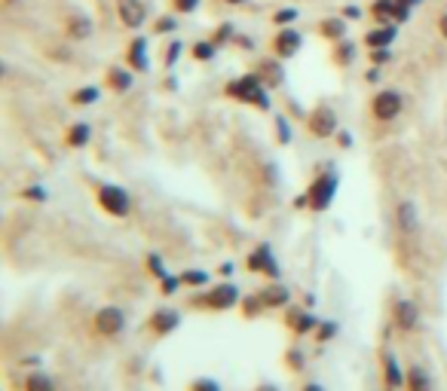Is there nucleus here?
I'll list each match as a JSON object with an SVG mask.
<instances>
[{"mask_svg": "<svg viewBox=\"0 0 447 391\" xmlns=\"http://www.w3.org/2000/svg\"><path fill=\"white\" fill-rule=\"evenodd\" d=\"M359 16H362L359 6H347V9H343V18H359Z\"/></svg>", "mask_w": 447, "mask_h": 391, "instance_id": "obj_49", "label": "nucleus"}, {"mask_svg": "<svg viewBox=\"0 0 447 391\" xmlns=\"http://www.w3.org/2000/svg\"><path fill=\"white\" fill-rule=\"evenodd\" d=\"M258 296L263 300V306H267V309H288L291 306V291H288L285 284H279V282L261 287Z\"/></svg>", "mask_w": 447, "mask_h": 391, "instance_id": "obj_20", "label": "nucleus"}, {"mask_svg": "<svg viewBox=\"0 0 447 391\" xmlns=\"http://www.w3.org/2000/svg\"><path fill=\"white\" fill-rule=\"evenodd\" d=\"M404 110V95L399 89H380L377 95L371 98V117L377 122H392L399 119Z\"/></svg>", "mask_w": 447, "mask_h": 391, "instance_id": "obj_7", "label": "nucleus"}, {"mask_svg": "<svg viewBox=\"0 0 447 391\" xmlns=\"http://www.w3.org/2000/svg\"><path fill=\"white\" fill-rule=\"evenodd\" d=\"M105 80H107V89H110V92L123 95V92H129L132 86H135V70H132L129 65H126V68H123V65H114V68H107Z\"/></svg>", "mask_w": 447, "mask_h": 391, "instance_id": "obj_19", "label": "nucleus"}, {"mask_svg": "<svg viewBox=\"0 0 447 391\" xmlns=\"http://www.w3.org/2000/svg\"><path fill=\"white\" fill-rule=\"evenodd\" d=\"M178 327H181V315L175 312V309H157V312L147 318L144 331L162 339V336H169L172 331H178Z\"/></svg>", "mask_w": 447, "mask_h": 391, "instance_id": "obj_13", "label": "nucleus"}, {"mask_svg": "<svg viewBox=\"0 0 447 391\" xmlns=\"http://www.w3.org/2000/svg\"><path fill=\"white\" fill-rule=\"evenodd\" d=\"M181 49H184V46H181V40H172V43L166 46V53H162V65H166V68L175 65V61L181 58Z\"/></svg>", "mask_w": 447, "mask_h": 391, "instance_id": "obj_38", "label": "nucleus"}, {"mask_svg": "<svg viewBox=\"0 0 447 391\" xmlns=\"http://www.w3.org/2000/svg\"><path fill=\"white\" fill-rule=\"evenodd\" d=\"M404 391H432V376L423 364L408 367V379H404Z\"/></svg>", "mask_w": 447, "mask_h": 391, "instance_id": "obj_23", "label": "nucleus"}, {"mask_svg": "<svg viewBox=\"0 0 447 391\" xmlns=\"http://www.w3.org/2000/svg\"><path fill=\"white\" fill-rule=\"evenodd\" d=\"M316 31H319V37L337 43V40L347 37V18H343V16H328V18H322V22L316 25Z\"/></svg>", "mask_w": 447, "mask_h": 391, "instance_id": "obj_22", "label": "nucleus"}, {"mask_svg": "<svg viewBox=\"0 0 447 391\" xmlns=\"http://www.w3.org/2000/svg\"><path fill=\"white\" fill-rule=\"evenodd\" d=\"M187 391H224L218 379H209V376H199V379H193V382L187 385Z\"/></svg>", "mask_w": 447, "mask_h": 391, "instance_id": "obj_34", "label": "nucleus"}, {"mask_svg": "<svg viewBox=\"0 0 447 391\" xmlns=\"http://www.w3.org/2000/svg\"><path fill=\"white\" fill-rule=\"evenodd\" d=\"M144 266H147V272L154 275V279H166V275H169L166 263H162V257H159V254H154V251H150V254L144 257Z\"/></svg>", "mask_w": 447, "mask_h": 391, "instance_id": "obj_31", "label": "nucleus"}, {"mask_svg": "<svg viewBox=\"0 0 447 391\" xmlns=\"http://www.w3.org/2000/svg\"><path fill=\"white\" fill-rule=\"evenodd\" d=\"M246 269L248 272H261V275H267V279L279 282V263H276V257H273L270 245H258V248L246 257Z\"/></svg>", "mask_w": 447, "mask_h": 391, "instance_id": "obj_9", "label": "nucleus"}, {"mask_svg": "<svg viewBox=\"0 0 447 391\" xmlns=\"http://www.w3.org/2000/svg\"><path fill=\"white\" fill-rule=\"evenodd\" d=\"M6 4H16V0H6Z\"/></svg>", "mask_w": 447, "mask_h": 391, "instance_id": "obj_54", "label": "nucleus"}, {"mask_svg": "<svg viewBox=\"0 0 447 391\" xmlns=\"http://www.w3.org/2000/svg\"><path fill=\"white\" fill-rule=\"evenodd\" d=\"M395 37H399V25L395 22H380L377 28L364 31V46L368 49H386L395 43Z\"/></svg>", "mask_w": 447, "mask_h": 391, "instance_id": "obj_16", "label": "nucleus"}, {"mask_svg": "<svg viewBox=\"0 0 447 391\" xmlns=\"http://www.w3.org/2000/svg\"><path fill=\"white\" fill-rule=\"evenodd\" d=\"M224 4H230V6H239V4H246V0H224Z\"/></svg>", "mask_w": 447, "mask_h": 391, "instance_id": "obj_53", "label": "nucleus"}, {"mask_svg": "<svg viewBox=\"0 0 447 391\" xmlns=\"http://www.w3.org/2000/svg\"><path fill=\"white\" fill-rule=\"evenodd\" d=\"M285 364H288L291 373H300V370H303V352H298V348H288V352H285Z\"/></svg>", "mask_w": 447, "mask_h": 391, "instance_id": "obj_41", "label": "nucleus"}, {"mask_svg": "<svg viewBox=\"0 0 447 391\" xmlns=\"http://www.w3.org/2000/svg\"><path fill=\"white\" fill-rule=\"evenodd\" d=\"M126 331V312L120 306H101L93 315V333L101 339H117Z\"/></svg>", "mask_w": 447, "mask_h": 391, "instance_id": "obj_5", "label": "nucleus"}, {"mask_svg": "<svg viewBox=\"0 0 447 391\" xmlns=\"http://www.w3.org/2000/svg\"><path fill=\"white\" fill-rule=\"evenodd\" d=\"M224 95L227 98H236L242 105H251L258 110H270V95H267V86L258 74H246V77H236L224 86Z\"/></svg>", "mask_w": 447, "mask_h": 391, "instance_id": "obj_1", "label": "nucleus"}, {"mask_svg": "<svg viewBox=\"0 0 447 391\" xmlns=\"http://www.w3.org/2000/svg\"><path fill=\"white\" fill-rule=\"evenodd\" d=\"M263 309H267V306H263V300H261L258 294H251V296H246V300H242V315H246V318H258Z\"/></svg>", "mask_w": 447, "mask_h": 391, "instance_id": "obj_33", "label": "nucleus"}, {"mask_svg": "<svg viewBox=\"0 0 447 391\" xmlns=\"http://www.w3.org/2000/svg\"><path fill=\"white\" fill-rule=\"evenodd\" d=\"M337 187H340V174L328 168V171H322L316 181L310 183V208L312 211H328L331 208V202H334V196H337Z\"/></svg>", "mask_w": 447, "mask_h": 391, "instance_id": "obj_4", "label": "nucleus"}, {"mask_svg": "<svg viewBox=\"0 0 447 391\" xmlns=\"http://www.w3.org/2000/svg\"><path fill=\"white\" fill-rule=\"evenodd\" d=\"M392 324L399 327V331L411 333L420 327V306H416L414 300H395L392 306Z\"/></svg>", "mask_w": 447, "mask_h": 391, "instance_id": "obj_12", "label": "nucleus"}, {"mask_svg": "<svg viewBox=\"0 0 447 391\" xmlns=\"http://www.w3.org/2000/svg\"><path fill=\"white\" fill-rule=\"evenodd\" d=\"M270 49H273V55L276 58H282V61H288V58H294L303 49V34L294 25H288V28H279V34L273 37V43H270Z\"/></svg>", "mask_w": 447, "mask_h": 391, "instance_id": "obj_8", "label": "nucleus"}, {"mask_svg": "<svg viewBox=\"0 0 447 391\" xmlns=\"http://www.w3.org/2000/svg\"><path fill=\"white\" fill-rule=\"evenodd\" d=\"M181 282H184L187 287H206L209 272L206 269H187V272H181Z\"/></svg>", "mask_w": 447, "mask_h": 391, "instance_id": "obj_32", "label": "nucleus"}, {"mask_svg": "<svg viewBox=\"0 0 447 391\" xmlns=\"http://www.w3.org/2000/svg\"><path fill=\"white\" fill-rule=\"evenodd\" d=\"M22 391H58V388H56V379L49 376V373H43V370H34V373L25 376Z\"/></svg>", "mask_w": 447, "mask_h": 391, "instance_id": "obj_25", "label": "nucleus"}, {"mask_svg": "<svg viewBox=\"0 0 447 391\" xmlns=\"http://www.w3.org/2000/svg\"><path fill=\"white\" fill-rule=\"evenodd\" d=\"M438 34H441V40H447V13L438 16Z\"/></svg>", "mask_w": 447, "mask_h": 391, "instance_id": "obj_47", "label": "nucleus"}, {"mask_svg": "<svg viewBox=\"0 0 447 391\" xmlns=\"http://www.w3.org/2000/svg\"><path fill=\"white\" fill-rule=\"evenodd\" d=\"M126 65L135 70V74H147L150 70V55H147L144 37H132V43L126 46Z\"/></svg>", "mask_w": 447, "mask_h": 391, "instance_id": "obj_17", "label": "nucleus"}, {"mask_svg": "<svg viewBox=\"0 0 447 391\" xmlns=\"http://www.w3.org/2000/svg\"><path fill=\"white\" fill-rule=\"evenodd\" d=\"M117 18H120V25H123V28L138 31L141 25H144V18H147L144 0H117Z\"/></svg>", "mask_w": 447, "mask_h": 391, "instance_id": "obj_11", "label": "nucleus"}, {"mask_svg": "<svg viewBox=\"0 0 447 391\" xmlns=\"http://www.w3.org/2000/svg\"><path fill=\"white\" fill-rule=\"evenodd\" d=\"M190 55H193V61H202V65H206V61H211L218 55V46L211 43V40H196V43L190 46Z\"/></svg>", "mask_w": 447, "mask_h": 391, "instance_id": "obj_28", "label": "nucleus"}, {"mask_svg": "<svg viewBox=\"0 0 447 391\" xmlns=\"http://www.w3.org/2000/svg\"><path fill=\"white\" fill-rule=\"evenodd\" d=\"M368 58H371V65H377V68L389 65V61H392V46H386V49H368Z\"/></svg>", "mask_w": 447, "mask_h": 391, "instance_id": "obj_39", "label": "nucleus"}, {"mask_svg": "<svg viewBox=\"0 0 447 391\" xmlns=\"http://www.w3.org/2000/svg\"><path fill=\"white\" fill-rule=\"evenodd\" d=\"M395 230H399L401 235H416V230H420V211H416V202L404 199L395 205Z\"/></svg>", "mask_w": 447, "mask_h": 391, "instance_id": "obj_14", "label": "nucleus"}, {"mask_svg": "<svg viewBox=\"0 0 447 391\" xmlns=\"http://www.w3.org/2000/svg\"><path fill=\"white\" fill-rule=\"evenodd\" d=\"M337 144L340 147H352V135L349 132H337Z\"/></svg>", "mask_w": 447, "mask_h": 391, "instance_id": "obj_46", "label": "nucleus"}, {"mask_svg": "<svg viewBox=\"0 0 447 391\" xmlns=\"http://www.w3.org/2000/svg\"><path fill=\"white\" fill-rule=\"evenodd\" d=\"M22 199H28V202H46L49 193H46L43 187H25V190H22Z\"/></svg>", "mask_w": 447, "mask_h": 391, "instance_id": "obj_43", "label": "nucleus"}, {"mask_svg": "<svg viewBox=\"0 0 447 391\" xmlns=\"http://www.w3.org/2000/svg\"><path fill=\"white\" fill-rule=\"evenodd\" d=\"M300 391H325V385L322 382H303Z\"/></svg>", "mask_w": 447, "mask_h": 391, "instance_id": "obj_50", "label": "nucleus"}, {"mask_svg": "<svg viewBox=\"0 0 447 391\" xmlns=\"http://www.w3.org/2000/svg\"><path fill=\"white\" fill-rule=\"evenodd\" d=\"M276 135H279V144H288L291 141V126L285 117H276Z\"/></svg>", "mask_w": 447, "mask_h": 391, "instance_id": "obj_44", "label": "nucleus"}, {"mask_svg": "<svg viewBox=\"0 0 447 391\" xmlns=\"http://www.w3.org/2000/svg\"><path fill=\"white\" fill-rule=\"evenodd\" d=\"M233 37H236V25H233V22H221L215 28V34H211L209 40L215 46H227V43H233Z\"/></svg>", "mask_w": 447, "mask_h": 391, "instance_id": "obj_30", "label": "nucleus"}, {"mask_svg": "<svg viewBox=\"0 0 447 391\" xmlns=\"http://www.w3.org/2000/svg\"><path fill=\"white\" fill-rule=\"evenodd\" d=\"M233 43L242 46V49H251V46H255V43H251V37H242L239 31H236V37H233Z\"/></svg>", "mask_w": 447, "mask_h": 391, "instance_id": "obj_45", "label": "nucleus"}, {"mask_svg": "<svg viewBox=\"0 0 447 391\" xmlns=\"http://www.w3.org/2000/svg\"><path fill=\"white\" fill-rule=\"evenodd\" d=\"M255 391H282V388H279V385H273V382H261Z\"/></svg>", "mask_w": 447, "mask_h": 391, "instance_id": "obj_51", "label": "nucleus"}, {"mask_svg": "<svg viewBox=\"0 0 447 391\" xmlns=\"http://www.w3.org/2000/svg\"><path fill=\"white\" fill-rule=\"evenodd\" d=\"M307 132L312 138H319V141H325V138H334L340 132V122H337V113H334V107L331 105H319V107H312L310 113H307Z\"/></svg>", "mask_w": 447, "mask_h": 391, "instance_id": "obj_6", "label": "nucleus"}, {"mask_svg": "<svg viewBox=\"0 0 447 391\" xmlns=\"http://www.w3.org/2000/svg\"><path fill=\"white\" fill-rule=\"evenodd\" d=\"M337 331H340V327L334 324V321H319V327H316V339H319V343H331V339L337 336Z\"/></svg>", "mask_w": 447, "mask_h": 391, "instance_id": "obj_36", "label": "nucleus"}, {"mask_svg": "<svg viewBox=\"0 0 447 391\" xmlns=\"http://www.w3.org/2000/svg\"><path fill=\"white\" fill-rule=\"evenodd\" d=\"M93 31H95L93 18L83 16V13L70 16L68 22H65V34H68V40H74V43H80V40H89V37H93Z\"/></svg>", "mask_w": 447, "mask_h": 391, "instance_id": "obj_21", "label": "nucleus"}, {"mask_svg": "<svg viewBox=\"0 0 447 391\" xmlns=\"http://www.w3.org/2000/svg\"><path fill=\"white\" fill-rule=\"evenodd\" d=\"M98 98H101V89H98V86H83V89H77L74 95H70V105L89 107V105H95Z\"/></svg>", "mask_w": 447, "mask_h": 391, "instance_id": "obj_29", "label": "nucleus"}, {"mask_svg": "<svg viewBox=\"0 0 447 391\" xmlns=\"http://www.w3.org/2000/svg\"><path fill=\"white\" fill-rule=\"evenodd\" d=\"M89 138H93L89 122H74V126L68 129V135H65V144H68V147H74V150H80V147H86V144H89Z\"/></svg>", "mask_w": 447, "mask_h": 391, "instance_id": "obj_26", "label": "nucleus"}, {"mask_svg": "<svg viewBox=\"0 0 447 391\" xmlns=\"http://www.w3.org/2000/svg\"><path fill=\"white\" fill-rule=\"evenodd\" d=\"M95 202H98L101 211L110 214V218H129L132 214V196L126 187H117V183H98Z\"/></svg>", "mask_w": 447, "mask_h": 391, "instance_id": "obj_3", "label": "nucleus"}, {"mask_svg": "<svg viewBox=\"0 0 447 391\" xmlns=\"http://www.w3.org/2000/svg\"><path fill=\"white\" fill-rule=\"evenodd\" d=\"M255 74L263 80V86H267V89H279L282 83H285V68H282V58H276V55L263 58Z\"/></svg>", "mask_w": 447, "mask_h": 391, "instance_id": "obj_18", "label": "nucleus"}, {"mask_svg": "<svg viewBox=\"0 0 447 391\" xmlns=\"http://www.w3.org/2000/svg\"><path fill=\"white\" fill-rule=\"evenodd\" d=\"M175 28H178V18L169 13V16H159L154 22V34H172Z\"/></svg>", "mask_w": 447, "mask_h": 391, "instance_id": "obj_37", "label": "nucleus"}, {"mask_svg": "<svg viewBox=\"0 0 447 391\" xmlns=\"http://www.w3.org/2000/svg\"><path fill=\"white\" fill-rule=\"evenodd\" d=\"M331 58H334V65L337 68H349L352 61H355V43L352 40H337V43H334V49H331Z\"/></svg>", "mask_w": 447, "mask_h": 391, "instance_id": "obj_24", "label": "nucleus"}, {"mask_svg": "<svg viewBox=\"0 0 447 391\" xmlns=\"http://www.w3.org/2000/svg\"><path fill=\"white\" fill-rule=\"evenodd\" d=\"M395 6H399L395 0H374L368 13L377 18V25H380V22H392V18H395Z\"/></svg>", "mask_w": 447, "mask_h": 391, "instance_id": "obj_27", "label": "nucleus"}, {"mask_svg": "<svg viewBox=\"0 0 447 391\" xmlns=\"http://www.w3.org/2000/svg\"><path fill=\"white\" fill-rule=\"evenodd\" d=\"M190 306L193 309H209V312H230V309L239 306V287L233 282L215 284V287H209L206 294L190 296Z\"/></svg>", "mask_w": 447, "mask_h": 391, "instance_id": "obj_2", "label": "nucleus"}, {"mask_svg": "<svg viewBox=\"0 0 447 391\" xmlns=\"http://www.w3.org/2000/svg\"><path fill=\"white\" fill-rule=\"evenodd\" d=\"M404 379H408V370H401L399 358L392 352H383V388L386 391H401Z\"/></svg>", "mask_w": 447, "mask_h": 391, "instance_id": "obj_15", "label": "nucleus"}, {"mask_svg": "<svg viewBox=\"0 0 447 391\" xmlns=\"http://www.w3.org/2000/svg\"><path fill=\"white\" fill-rule=\"evenodd\" d=\"M196 9H199V0H172V13H178V16L196 13Z\"/></svg>", "mask_w": 447, "mask_h": 391, "instance_id": "obj_40", "label": "nucleus"}, {"mask_svg": "<svg viewBox=\"0 0 447 391\" xmlns=\"http://www.w3.org/2000/svg\"><path fill=\"white\" fill-rule=\"evenodd\" d=\"M364 80H368V83H377V80H380V68L374 65V68L368 70V74H364Z\"/></svg>", "mask_w": 447, "mask_h": 391, "instance_id": "obj_48", "label": "nucleus"}, {"mask_svg": "<svg viewBox=\"0 0 447 391\" xmlns=\"http://www.w3.org/2000/svg\"><path fill=\"white\" fill-rule=\"evenodd\" d=\"M322 318L312 315L310 309H300V306H288L285 309V327L294 333V336H307V333H316Z\"/></svg>", "mask_w": 447, "mask_h": 391, "instance_id": "obj_10", "label": "nucleus"}, {"mask_svg": "<svg viewBox=\"0 0 447 391\" xmlns=\"http://www.w3.org/2000/svg\"><path fill=\"white\" fill-rule=\"evenodd\" d=\"M395 4H401V6H411V9H414L416 4H423V0H395Z\"/></svg>", "mask_w": 447, "mask_h": 391, "instance_id": "obj_52", "label": "nucleus"}, {"mask_svg": "<svg viewBox=\"0 0 447 391\" xmlns=\"http://www.w3.org/2000/svg\"><path fill=\"white\" fill-rule=\"evenodd\" d=\"M181 284H184V282H181V275H166V279H159V291L166 294V296H172Z\"/></svg>", "mask_w": 447, "mask_h": 391, "instance_id": "obj_42", "label": "nucleus"}, {"mask_svg": "<svg viewBox=\"0 0 447 391\" xmlns=\"http://www.w3.org/2000/svg\"><path fill=\"white\" fill-rule=\"evenodd\" d=\"M298 22V6H288V9H279L276 16H273V25H279V28H288Z\"/></svg>", "mask_w": 447, "mask_h": 391, "instance_id": "obj_35", "label": "nucleus"}]
</instances>
